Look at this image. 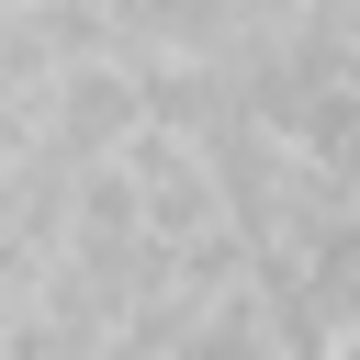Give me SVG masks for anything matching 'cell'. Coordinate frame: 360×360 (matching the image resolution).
<instances>
[{"label": "cell", "mask_w": 360, "mask_h": 360, "mask_svg": "<svg viewBox=\"0 0 360 360\" xmlns=\"http://www.w3.org/2000/svg\"><path fill=\"white\" fill-rule=\"evenodd\" d=\"M135 124H146V68H135L124 45H90V56L56 68V90H45V112H34V146L79 169V158H112Z\"/></svg>", "instance_id": "obj_1"}, {"label": "cell", "mask_w": 360, "mask_h": 360, "mask_svg": "<svg viewBox=\"0 0 360 360\" xmlns=\"http://www.w3.org/2000/svg\"><path fill=\"white\" fill-rule=\"evenodd\" d=\"M304 11H315V0H236V22H248V34H281V22H304Z\"/></svg>", "instance_id": "obj_3"}, {"label": "cell", "mask_w": 360, "mask_h": 360, "mask_svg": "<svg viewBox=\"0 0 360 360\" xmlns=\"http://www.w3.org/2000/svg\"><path fill=\"white\" fill-rule=\"evenodd\" d=\"M101 34H112L135 68H169V56H236V45H248L236 0H101Z\"/></svg>", "instance_id": "obj_2"}]
</instances>
